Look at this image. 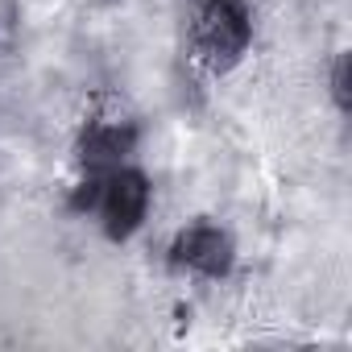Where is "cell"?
Masks as SVG:
<instances>
[{"label":"cell","instance_id":"cell-1","mask_svg":"<svg viewBox=\"0 0 352 352\" xmlns=\"http://www.w3.org/2000/svg\"><path fill=\"white\" fill-rule=\"evenodd\" d=\"M195 42L212 67H232L249 46V17L236 0H208L195 21Z\"/></svg>","mask_w":352,"mask_h":352},{"label":"cell","instance_id":"cell-2","mask_svg":"<svg viewBox=\"0 0 352 352\" xmlns=\"http://www.w3.org/2000/svg\"><path fill=\"white\" fill-rule=\"evenodd\" d=\"M149 204V187L137 170H116L112 179L104 183V228L112 241H124L137 232L141 216Z\"/></svg>","mask_w":352,"mask_h":352},{"label":"cell","instance_id":"cell-3","mask_svg":"<svg viewBox=\"0 0 352 352\" xmlns=\"http://www.w3.org/2000/svg\"><path fill=\"white\" fill-rule=\"evenodd\" d=\"M174 257H179L183 265H191V270H199V274H208V278H220L232 265V241H228V232L199 224V228L179 236Z\"/></svg>","mask_w":352,"mask_h":352},{"label":"cell","instance_id":"cell-4","mask_svg":"<svg viewBox=\"0 0 352 352\" xmlns=\"http://www.w3.org/2000/svg\"><path fill=\"white\" fill-rule=\"evenodd\" d=\"M133 145V129H96L87 141H83V162L91 170H108V166H120V157L129 153Z\"/></svg>","mask_w":352,"mask_h":352},{"label":"cell","instance_id":"cell-5","mask_svg":"<svg viewBox=\"0 0 352 352\" xmlns=\"http://www.w3.org/2000/svg\"><path fill=\"white\" fill-rule=\"evenodd\" d=\"M331 91H336V104H340V108H348V54H340V58H336Z\"/></svg>","mask_w":352,"mask_h":352}]
</instances>
